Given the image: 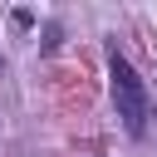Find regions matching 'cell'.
<instances>
[{
	"instance_id": "7a4b0ae2",
	"label": "cell",
	"mask_w": 157,
	"mask_h": 157,
	"mask_svg": "<svg viewBox=\"0 0 157 157\" xmlns=\"http://www.w3.org/2000/svg\"><path fill=\"white\" fill-rule=\"evenodd\" d=\"M10 20H15V25H20V29H34V10H15V15H10Z\"/></svg>"
},
{
	"instance_id": "6da1fadb",
	"label": "cell",
	"mask_w": 157,
	"mask_h": 157,
	"mask_svg": "<svg viewBox=\"0 0 157 157\" xmlns=\"http://www.w3.org/2000/svg\"><path fill=\"white\" fill-rule=\"evenodd\" d=\"M108 78H113V103H118L123 128H128L132 137H142V132H147V118H152V98H147L142 74L113 49V54H108Z\"/></svg>"
}]
</instances>
